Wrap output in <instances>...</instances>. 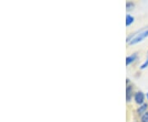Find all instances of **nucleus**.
Segmentation results:
<instances>
[{
    "mask_svg": "<svg viewBox=\"0 0 148 122\" xmlns=\"http://www.w3.org/2000/svg\"><path fill=\"white\" fill-rule=\"evenodd\" d=\"M148 37V29L145 30V31H140L138 32V34L136 36V37L133 38L132 41L129 42V45H135L138 43L141 42L143 41L145 38Z\"/></svg>",
    "mask_w": 148,
    "mask_h": 122,
    "instance_id": "obj_1",
    "label": "nucleus"
},
{
    "mask_svg": "<svg viewBox=\"0 0 148 122\" xmlns=\"http://www.w3.org/2000/svg\"><path fill=\"white\" fill-rule=\"evenodd\" d=\"M144 100H145V95H144V93H143V92H137L136 93H135V95H134V101L135 102L139 105V106H141V105H143L144 104Z\"/></svg>",
    "mask_w": 148,
    "mask_h": 122,
    "instance_id": "obj_2",
    "label": "nucleus"
},
{
    "mask_svg": "<svg viewBox=\"0 0 148 122\" xmlns=\"http://www.w3.org/2000/svg\"><path fill=\"white\" fill-rule=\"evenodd\" d=\"M147 108H148L147 103H144V104H143V105H141V106H139L138 109H137V113H138V115H139V116H143L144 113H146V112H147Z\"/></svg>",
    "mask_w": 148,
    "mask_h": 122,
    "instance_id": "obj_3",
    "label": "nucleus"
},
{
    "mask_svg": "<svg viewBox=\"0 0 148 122\" xmlns=\"http://www.w3.org/2000/svg\"><path fill=\"white\" fill-rule=\"evenodd\" d=\"M132 96V86L128 85L127 86V88H126V99H127V102L131 101Z\"/></svg>",
    "mask_w": 148,
    "mask_h": 122,
    "instance_id": "obj_4",
    "label": "nucleus"
},
{
    "mask_svg": "<svg viewBox=\"0 0 148 122\" xmlns=\"http://www.w3.org/2000/svg\"><path fill=\"white\" fill-rule=\"evenodd\" d=\"M137 58V54H131L129 56H127L126 58V65H129L130 64H132V62L136 59Z\"/></svg>",
    "mask_w": 148,
    "mask_h": 122,
    "instance_id": "obj_5",
    "label": "nucleus"
},
{
    "mask_svg": "<svg viewBox=\"0 0 148 122\" xmlns=\"http://www.w3.org/2000/svg\"><path fill=\"white\" fill-rule=\"evenodd\" d=\"M133 21H134V17L131 16V15H129V14H127L126 16V26L129 27Z\"/></svg>",
    "mask_w": 148,
    "mask_h": 122,
    "instance_id": "obj_6",
    "label": "nucleus"
},
{
    "mask_svg": "<svg viewBox=\"0 0 148 122\" xmlns=\"http://www.w3.org/2000/svg\"><path fill=\"white\" fill-rule=\"evenodd\" d=\"M141 122H148V112L144 113L141 117Z\"/></svg>",
    "mask_w": 148,
    "mask_h": 122,
    "instance_id": "obj_7",
    "label": "nucleus"
},
{
    "mask_svg": "<svg viewBox=\"0 0 148 122\" xmlns=\"http://www.w3.org/2000/svg\"><path fill=\"white\" fill-rule=\"evenodd\" d=\"M126 7H127V10H130V9H132V8L134 7V3H132V2H127V3H126Z\"/></svg>",
    "mask_w": 148,
    "mask_h": 122,
    "instance_id": "obj_8",
    "label": "nucleus"
},
{
    "mask_svg": "<svg viewBox=\"0 0 148 122\" xmlns=\"http://www.w3.org/2000/svg\"><path fill=\"white\" fill-rule=\"evenodd\" d=\"M147 67H148V58L147 59H146V61H145V62L141 65L140 69H146V68H147Z\"/></svg>",
    "mask_w": 148,
    "mask_h": 122,
    "instance_id": "obj_9",
    "label": "nucleus"
},
{
    "mask_svg": "<svg viewBox=\"0 0 148 122\" xmlns=\"http://www.w3.org/2000/svg\"><path fill=\"white\" fill-rule=\"evenodd\" d=\"M147 100H148V92L147 93Z\"/></svg>",
    "mask_w": 148,
    "mask_h": 122,
    "instance_id": "obj_10",
    "label": "nucleus"
}]
</instances>
